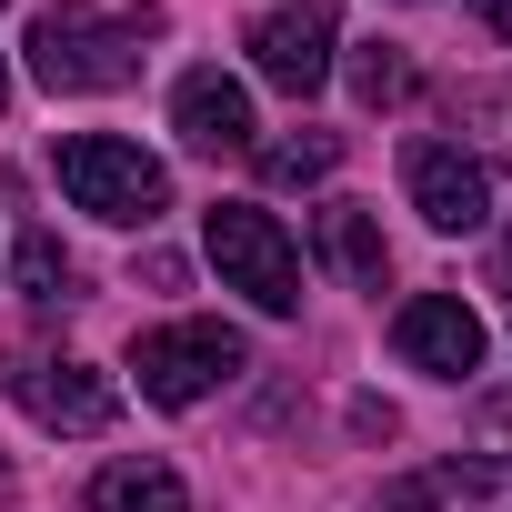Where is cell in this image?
<instances>
[{"label":"cell","mask_w":512,"mask_h":512,"mask_svg":"<svg viewBox=\"0 0 512 512\" xmlns=\"http://www.w3.org/2000/svg\"><path fill=\"white\" fill-rule=\"evenodd\" d=\"M161 31V11H91V0H61V11L31 21V71L41 91H121L141 71V41Z\"/></svg>","instance_id":"cell-1"},{"label":"cell","mask_w":512,"mask_h":512,"mask_svg":"<svg viewBox=\"0 0 512 512\" xmlns=\"http://www.w3.org/2000/svg\"><path fill=\"white\" fill-rule=\"evenodd\" d=\"M61 191H71V211H91V221L151 231L161 201H171V171H161L141 141H121V131H71V141H61Z\"/></svg>","instance_id":"cell-2"},{"label":"cell","mask_w":512,"mask_h":512,"mask_svg":"<svg viewBox=\"0 0 512 512\" xmlns=\"http://www.w3.org/2000/svg\"><path fill=\"white\" fill-rule=\"evenodd\" d=\"M201 241H211V272H221V292H241L251 312H302V251H292V231L272 221V211H251V201H221L211 221H201Z\"/></svg>","instance_id":"cell-3"},{"label":"cell","mask_w":512,"mask_h":512,"mask_svg":"<svg viewBox=\"0 0 512 512\" xmlns=\"http://www.w3.org/2000/svg\"><path fill=\"white\" fill-rule=\"evenodd\" d=\"M241 362H251V352H241V332H231V322H161V332H141V342H131L141 402H161V412H181V402L221 392Z\"/></svg>","instance_id":"cell-4"},{"label":"cell","mask_w":512,"mask_h":512,"mask_svg":"<svg viewBox=\"0 0 512 512\" xmlns=\"http://www.w3.org/2000/svg\"><path fill=\"white\" fill-rule=\"evenodd\" d=\"M332 51H342V11L332 0H272V11L251 21V71L272 91H292V101H312L332 81Z\"/></svg>","instance_id":"cell-5"},{"label":"cell","mask_w":512,"mask_h":512,"mask_svg":"<svg viewBox=\"0 0 512 512\" xmlns=\"http://www.w3.org/2000/svg\"><path fill=\"white\" fill-rule=\"evenodd\" d=\"M392 352H402L412 372H432V382H472V372H482V312H472L462 292H412V302L392 312Z\"/></svg>","instance_id":"cell-6"},{"label":"cell","mask_w":512,"mask_h":512,"mask_svg":"<svg viewBox=\"0 0 512 512\" xmlns=\"http://www.w3.org/2000/svg\"><path fill=\"white\" fill-rule=\"evenodd\" d=\"M402 191H412V211L432 231H482L492 221V181H482V161L462 141H412L402 151Z\"/></svg>","instance_id":"cell-7"},{"label":"cell","mask_w":512,"mask_h":512,"mask_svg":"<svg viewBox=\"0 0 512 512\" xmlns=\"http://www.w3.org/2000/svg\"><path fill=\"white\" fill-rule=\"evenodd\" d=\"M372 512H512V452H462V462H422L402 472Z\"/></svg>","instance_id":"cell-8"},{"label":"cell","mask_w":512,"mask_h":512,"mask_svg":"<svg viewBox=\"0 0 512 512\" xmlns=\"http://www.w3.org/2000/svg\"><path fill=\"white\" fill-rule=\"evenodd\" d=\"M171 131H181V151L231 161V151H251V91H241L231 71H181V91H171Z\"/></svg>","instance_id":"cell-9"},{"label":"cell","mask_w":512,"mask_h":512,"mask_svg":"<svg viewBox=\"0 0 512 512\" xmlns=\"http://www.w3.org/2000/svg\"><path fill=\"white\" fill-rule=\"evenodd\" d=\"M21 412H31L41 432H111L121 392H111L91 362H31V372H21Z\"/></svg>","instance_id":"cell-10"},{"label":"cell","mask_w":512,"mask_h":512,"mask_svg":"<svg viewBox=\"0 0 512 512\" xmlns=\"http://www.w3.org/2000/svg\"><path fill=\"white\" fill-rule=\"evenodd\" d=\"M312 241H322V262H332V272H342L352 292H382L392 251H382V211H372V201H322Z\"/></svg>","instance_id":"cell-11"},{"label":"cell","mask_w":512,"mask_h":512,"mask_svg":"<svg viewBox=\"0 0 512 512\" xmlns=\"http://www.w3.org/2000/svg\"><path fill=\"white\" fill-rule=\"evenodd\" d=\"M91 512H191V492H181V472H171V462L121 452V462L91 482Z\"/></svg>","instance_id":"cell-12"},{"label":"cell","mask_w":512,"mask_h":512,"mask_svg":"<svg viewBox=\"0 0 512 512\" xmlns=\"http://www.w3.org/2000/svg\"><path fill=\"white\" fill-rule=\"evenodd\" d=\"M251 161H262L272 191H302V181H332L342 141H332V131H282V141H251Z\"/></svg>","instance_id":"cell-13"},{"label":"cell","mask_w":512,"mask_h":512,"mask_svg":"<svg viewBox=\"0 0 512 512\" xmlns=\"http://www.w3.org/2000/svg\"><path fill=\"white\" fill-rule=\"evenodd\" d=\"M352 91H362V111H402V101H412L402 41H362V51H352Z\"/></svg>","instance_id":"cell-14"},{"label":"cell","mask_w":512,"mask_h":512,"mask_svg":"<svg viewBox=\"0 0 512 512\" xmlns=\"http://www.w3.org/2000/svg\"><path fill=\"white\" fill-rule=\"evenodd\" d=\"M11 262H21V292H31V302H71V251H61L51 231H21Z\"/></svg>","instance_id":"cell-15"},{"label":"cell","mask_w":512,"mask_h":512,"mask_svg":"<svg viewBox=\"0 0 512 512\" xmlns=\"http://www.w3.org/2000/svg\"><path fill=\"white\" fill-rule=\"evenodd\" d=\"M472 11H482V31H502V41H512V0H472Z\"/></svg>","instance_id":"cell-16"},{"label":"cell","mask_w":512,"mask_h":512,"mask_svg":"<svg viewBox=\"0 0 512 512\" xmlns=\"http://www.w3.org/2000/svg\"><path fill=\"white\" fill-rule=\"evenodd\" d=\"M0 111H11V61H0Z\"/></svg>","instance_id":"cell-17"},{"label":"cell","mask_w":512,"mask_h":512,"mask_svg":"<svg viewBox=\"0 0 512 512\" xmlns=\"http://www.w3.org/2000/svg\"><path fill=\"white\" fill-rule=\"evenodd\" d=\"M0 492H11V452H0Z\"/></svg>","instance_id":"cell-18"},{"label":"cell","mask_w":512,"mask_h":512,"mask_svg":"<svg viewBox=\"0 0 512 512\" xmlns=\"http://www.w3.org/2000/svg\"><path fill=\"white\" fill-rule=\"evenodd\" d=\"M502 282H512V241H502Z\"/></svg>","instance_id":"cell-19"}]
</instances>
